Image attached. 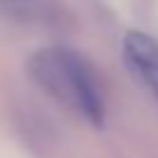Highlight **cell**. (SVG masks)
I'll use <instances>...</instances> for the list:
<instances>
[{
  "instance_id": "3957f363",
  "label": "cell",
  "mask_w": 158,
  "mask_h": 158,
  "mask_svg": "<svg viewBox=\"0 0 158 158\" xmlns=\"http://www.w3.org/2000/svg\"><path fill=\"white\" fill-rule=\"evenodd\" d=\"M51 7V0H0V16L12 21L40 19Z\"/></svg>"
},
{
  "instance_id": "7a4b0ae2",
  "label": "cell",
  "mask_w": 158,
  "mask_h": 158,
  "mask_svg": "<svg viewBox=\"0 0 158 158\" xmlns=\"http://www.w3.org/2000/svg\"><path fill=\"white\" fill-rule=\"evenodd\" d=\"M123 60L130 74L158 100V42L139 30L126 33Z\"/></svg>"
},
{
  "instance_id": "6da1fadb",
  "label": "cell",
  "mask_w": 158,
  "mask_h": 158,
  "mask_svg": "<svg viewBox=\"0 0 158 158\" xmlns=\"http://www.w3.org/2000/svg\"><path fill=\"white\" fill-rule=\"evenodd\" d=\"M28 74L54 100L77 112L95 128L105 123V98L91 63L68 47H44L28 60Z\"/></svg>"
}]
</instances>
